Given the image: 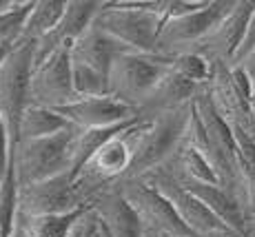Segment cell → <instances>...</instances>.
Returning a JSON list of instances; mask_svg holds the SVG:
<instances>
[{"label":"cell","instance_id":"31","mask_svg":"<svg viewBox=\"0 0 255 237\" xmlns=\"http://www.w3.org/2000/svg\"><path fill=\"white\" fill-rule=\"evenodd\" d=\"M255 49V11L251 13V18H249V24H247V33H244V38H242V44H240V49H238V53H235V58H233V62H231V67H238L240 62L244 60V58L249 56Z\"/></svg>","mask_w":255,"mask_h":237},{"label":"cell","instance_id":"19","mask_svg":"<svg viewBox=\"0 0 255 237\" xmlns=\"http://www.w3.org/2000/svg\"><path fill=\"white\" fill-rule=\"evenodd\" d=\"M180 184L198 197L231 233L247 237V215L227 189H222L220 184H204V182H180Z\"/></svg>","mask_w":255,"mask_h":237},{"label":"cell","instance_id":"37","mask_svg":"<svg viewBox=\"0 0 255 237\" xmlns=\"http://www.w3.org/2000/svg\"><path fill=\"white\" fill-rule=\"evenodd\" d=\"M207 237H240V235L231 233V231H218V233H211V235H207Z\"/></svg>","mask_w":255,"mask_h":237},{"label":"cell","instance_id":"10","mask_svg":"<svg viewBox=\"0 0 255 237\" xmlns=\"http://www.w3.org/2000/svg\"><path fill=\"white\" fill-rule=\"evenodd\" d=\"M20 215L40 217V215H65L73 211L87 209L85 200L78 195L73 177L69 173L51 177V180L24 184L18 191Z\"/></svg>","mask_w":255,"mask_h":237},{"label":"cell","instance_id":"36","mask_svg":"<svg viewBox=\"0 0 255 237\" xmlns=\"http://www.w3.org/2000/svg\"><path fill=\"white\" fill-rule=\"evenodd\" d=\"M9 53H11V49H7V47H0V67L4 65V60L9 58Z\"/></svg>","mask_w":255,"mask_h":237},{"label":"cell","instance_id":"5","mask_svg":"<svg viewBox=\"0 0 255 237\" xmlns=\"http://www.w3.org/2000/svg\"><path fill=\"white\" fill-rule=\"evenodd\" d=\"M171 67V58L162 53L125 51L114 60L109 71V93L122 105L138 109L151 93L155 82Z\"/></svg>","mask_w":255,"mask_h":237},{"label":"cell","instance_id":"32","mask_svg":"<svg viewBox=\"0 0 255 237\" xmlns=\"http://www.w3.org/2000/svg\"><path fill=\"white\" fill-rule=\"evenodd\" d=\"M9 160H11V140H9L7 126H4L2 118H0V180L9 169Z\"/></svg>","mask_w":255,"mask_h":237},{"label":"cell","instance_id":"17","mask_svg":"<svg viewBox=\"0 0 255 237\" xmlns=\"http://www.w3.org/2000/svg\"><path fill=\"white\" fill-rule=\"evenodd\" d=\"M200 89L202 87L184 80L182 76H178V73L169 67L164 76L151 89V93L144 98L142 107L138 109V116L142 120H149V118L160 116V113H169V111H175V109L189 107L191 102L195 100Z\"/></svg>","mask_w":255,"mask_h":237},{"label":"cell","instance_id":"20","mask_svg":"<svg viewBox=\"0 0 255 237\" xmlns=\"http://www.w3.org/2000/svg\"><path fill=\"white\" fill-rule=\"evenodd\" d=\"M65 9L67 0H36L24 24L20 44H38L45 36H49L65 16Z\"/></svg>","mask_w":255,"mask_h":237},{"label":"cell","instance_id":"9","mask_svg":"<svg viewBox=\"0 0 255 237\" xmlns=\"http://www.w3.org/2000/svg\"><path fill=\"white\" fill-rule=\"evenodd\" d=\"M118 191L127 200V204L138 215L142 231L151 233H169V235H182V237H195L189 229L182 224L166 197L160 193L155 186H151L146 180H129L118 184Z\"/></svg>","mask_w":255,"mask_h":237},{"label":"cell","instance_id":"27","mask_svg":"<svg viewBox=\"0 0 255 237\" xmlns=\"http://www.w3.org/2000/svg\"><path fill=\"white\" fill-rule=\"evenodd\" d=\"M71 78H73V91L78 98H102L109 93V76L89 69L85 65L71 62Z\"/></svg>","mask_w":255,"mask_h":237},{"label":"cell","instance_id":"6","mask_svg":"<svg viewBox=\"0 0 255 237\" xmlns=\"http://www.w3.org/2000/svg\"><path fill=\"white\" fill-rule=\"evenodd\" d=\"M33 69V44H18L0 67V118L7 126L11 151L18 144L20 118L27 109L29 76Z\"/></svg>","mask_w":255,"mask_h":237},{"label":"cell","instance_id":"15","mask_svg":"<svg viewBox=\"0 0 255 237\" xmlns=\"http://www.w3.org/2000/svg\"><path fill=\"white\" fill-rule=\"evenodd\" d=\"M207 91L211 96L215 111L231 129H242L247 133H255V116L249 100L235 89L231 80V67L227 62H213V76H211Z\"/></svg>","mask_w":255,"mask_h":237},{"label":"cell","instance_id":"42","mask_svg":"<svg viewBox=\"0 0 255 237\" xmlns=\"http://www.w3.org/2000/svg\"><path fill=\"white\" fill-rule=\"evenodd\" d=\"M71 237H76V231H73V235H71Z\"/></svg>","mask_w":255,"mask_h":237},{"label":"cell","instance_id":"23","mask_svg":"<svg viewBox=\"0 0 255 237\" xmlns=\"http://www.w3.org/2000/svg\"><path fill=\"white\" fill-rule=\"evenodd\" d=\"M82 213H85V209L65 215H40V217H29L18 213V222L24 226L29 237H71Z\"/></svg>","mask_w":255,"mask_h":237},{"label":"cell","instance_id":"26","mask_svg":"<svg viewBox=\"0 0 255 237\" xmlns=\"http://www.w3.org/2000/svg\"><path fill=\"white\" fill-rule=\"evenodd\" d=\"M171 69H173L178 76H182L184 80L193 82L198 87L209 85L211 76H213V62H209L204 56L193 51L178 53V56L171 58Z\"/></svg>","mask_w":255,"mask_h":237},{"label":"cell","instance_id":"22","mask_svg":"<svg viewBox=\"0 0 255 237\" xmlns=\"http://www.w3.org/2000/svg\"><path fill=\"white\" fill-rule=\"evenodd\" d=\"M125 126L127 124L111 126V129H76V133H73V137H71V146H69L71 177H76L82 166L93 157V153L100 149L107 140H111L120 129H125Z\"/></svg>","mask_w":255,"mask_h":237},{"label":"cell","instance_id":"4","mask_svg":"<svg viewBox=\"0 0 255 237\" xmlns=\"http://www.w3.org/2000/svg\"><path fill=\"white\" fill-rule=\"evenodd\" d=\"M191 109H193V102L189 107L160 113V116H153L146 120V126L140 135L138 146H135L133 166H131V173L125 182L140 180V177L149 175L151 171L160 169L178 151V146L182 144Z\"/></svg>","mask_w":255,"mask_h":237},{"label":"cell","instance_id":"38","mask_svg":"<svg viewBox=\"0 0 255 237\" xmlns=\"http://www.w3.org/2000/svg\"><path fill=\"white\" fill-rule=\"evenodd\" d=\"M247 237H255V220H251L247 224Z\"/></svg>","mask_w":255,"mask_h":237},{"label":"cell","instance_id":"11","mask_svg":"<svg viewBox=\"0 0 255 237\" xmlns=\"http://www.w3.org/2000/svg\"><path fill=\"white\" fill-rule=\"evenodd\" d=\"M140 180H146L151 186H155V189L166 197L171 209L178 213L182 224L195 237H207L211 233H218V231H229L189 189H184L175 177H171L169 173H164L162 169L151 171L149 175L140 177Z\"/></svg>","mask_w":255,"mask_h":237},{"label":"cell","instance_id":"34","mask_svg":"<svg viewBox=\"0 0 255 237\" xmlns=\"http://www.w3.org/2000/svg\"><path fill=\"white\" fill-rule=\"evenodd\" d=\"M9 237H29V233L24 231V226L20 224V222L16 220V226H13V231L9 233Z\"/></svg>","mask_w":255,"mask_h":237},{"label":"cell","instance_id":"30","mask_svg":"<svg viewBox=\"0 0 255 237\" xmlns=\"http://www.w3.org/2000/svg\"><path fill=\"white\" fill-rule=\"evenodd\" d=\"M76 237H107L105 229L100 226L98 217L93 215V211L87 206L82 217L78 220V226H76Z\"/></svg>","mask_w":255,"mask_h":237},{"label":"cell","instance_id":"35","mask_svg":"<svg viewBox=\"0 0 255 237\" xmlns=\"http://www.w3.org/2000/svg\"><path fill=\"white\" fill-rule=\"evenodd\" d=\"M142 237H182V235H169V233H151V231H142Z\"/></svg>","mask_w":255,"mask_h":237},{"label":"cell","instance_id":"14","mask_svg":"<svg viewBox=\"0 0 255 237\" xmlns=\"http://www.w3.org/2000/svg\"><path fill=\"white\" fill-rule=\"evenodd\" d=\"M62 118L76 129H111L138 120V111L111 96L102 98H78L71 105L58 109Z\"/></svg>","mask_w":255,"mask_h":237},{"label":"cell","instance_id":"41","mask_svg":"<svg viewBox=\"0 0 255 237\" xmlns=\"http://www.w3.org/2000/svg\"><path fill=\"white\" fill-rule=\"evenodd\" d=\"M0 237H2V229H0Z\"/></svg>","mask_w":255,"mask_h":237},{"label":"cell","instance_id":"2","mask_svg":"<svg viewBox=\"0 0 255 237\" xmlns=\"http://www.w3.org/2000/svg\"><path fill=\"white\" fill-rule=\"evenodd\" d=\"M158 2L160 0H105L93 24L129 51L158 53L160 29L164 24Z\"/></svg>","mask_w":255,"mask_h":237},{"label":"cell","instance_id":"16","mask_svg":"<svg viewBox=\"0 0 255 237\" xmlns=\"http://www.w3.org/2000/svg\"><path fill=\"white\" fill-rule=\"evenodd\" d=\"M89 209L98 217L107 237H142V224L118 186L98 193L89 202Z\"/></svg>","mask_w":255,"mask_h":237},{"label":"cell","instance_id":"24","mask_svg":"<svg viewBox=\"0 0 255 237\" xmlns=\"http://www.w3.org/2000/svg\"><path fill=\"white\" fill-rule=\"evenodd\" d=\"M36 0H9L0 11V47L13 49L20 44L24 24Z\"/></svg>","mask_w":255,"mask_h":237},{"label":"cell","instance_id":"25","mask_svg":"<svg viewBox=\"0 0 255 237\" xmlns=\"http://www.w3.org/2000/svg\"><path fill=\"white\" fill-rule=\"evenodd\" d=\"M18 191H20V186H18L16 173H13V166L9 164L4 177L0 180V229H2V237H9V233L16 226L18 213H20Z\"/></svg>","mask_w":255,"mask_h":237},{"label":"cell","instance_id":"7","mask_svg":"<svg viewBox=\"0 0 255 237\" xmlns=\"http://www.w3.org/2000/svg\"><path fill=\"white\" fill-rule=\"evenodd\" d=\"M233 4L235 0H207V4L198 11L166 20L160 29L158 53L173 58L178 53L193 51L213 31L215 24L231 11Z\"/></svg>","mask_w":255,"mask_h":237},{"label":"cell","instance_id":"8","mask_svg":"<svg viewBox=\"0 0 255 237\" xmlns=\"http://www.w3.org/2000/svg\"><path fill=\"white\" fill-rule=\"evenodd\" d=\"M78 96L73 91L71 78V53L69 49L51 53L47 60L31 69L27 91V107H45L58 109L76 102Z\"/></svg>","mask_w":255,"mask_h":237},{"label":"cell","instance_id":"33","mask_svg":"<svg viewBox=\"0 0 255 237\" xmlns=\"http://www.w3.org/2000/svg\"><path fill=\"white\" fill-rule=\"evenodd\" d=\"M238 67H242L244 69V71H247L249 73V76H251L253 78V80H255V49H253V51L251 53H249V56L247 58H244V60L242 62H240V65Z\"/></svg>","mask_w":255,"mask_h":237},{"label":"cell","instance_id":"29","mask_svg":"<svg viewBox=\"0 0 255 237\" xmlns=\"http://www.w3.org/2000/svg\"><path fill=\"white\" fill-rule=\"evenodd\" d=\"M231 131L235 137V144H238L242 169L255 171V137H253V133H247L242 129H231Z\"/></svg>","mask_w":255,"mask_h":237},{"label":"cell","instance_id":"39","mask_svg":"<svg viewBox=\"0 0 255 237\" xmlns=\"http://www.w3.org/2000/svg\"><path fill=\"white\" fill-rule=\"evenodd\" d=\"M251 111L255 116V80H253V91H251Z\"/></svg>","mask_w":255,"mask_h":237},{"label":"cell","instance_id":"12","mask_svg":"<svg viewBox=\"0 0 255 237\" xmlns=\"http://www.w3.org/2000/svg\"><path fill=\"white\" fill-rule=\"evenodd\" d=\"M253 11H255V0H235L233 9L215 24V29L193 49V53L204 56L209 62H227V65H231L240 44H242L249 18H251Z\"/></svg>","mask_w":255,"mask_h":237},{"label":"cell","instance_id":"18","mask_svg":"<svg viewBox=\"0 0 255 237\" xmlns=\"http://www.w3.org/2000/svg\"><path fill=\"white\" fill-rule=\"evenodd\" d=\"M125 51H129V49L122 47V44L118 40H114L111 36H107V33L102 31V29H98L96 24H91L69 49L71 62L96 69V71L105 73V76H109L114 60Z\"/></svg>","mask_w":255,"mask_h":237},{"label":"cell","instance_id":"21","mask_svg":"<svg viewBox=\"0 0 255 237\" xmlns=\"http://www.w3.org/2000/svg\"><path fill=\"white\" fill-rule=\"evenodd\" d=\"M71 126L65 118L53 109L45 107H27L20 118V129H18V142L20 140H40L51 137L56 133Z\"/></svg>","mask_w":255,"mask_h":237},{"label":"cell","instance_id":"28","mask_svg":"<svg viewBox=\"0 0 255 237\" xmlns=\"http://www.w3.org/2000/svg\"><path fill=\"white\" fill-rule=\"evenodd\" d=\"M238 202L242 206L247 222L255 220V171L242 169V180H240V195Z\"/></svg>","mask_w":255,"mask_h":237},{"label":"cell","instance_id":"40","mask_svg":"<svg viewBox=\"0 0 255 237\" xmlns=\"http://www.w3.org/2000/svg\"><path fill=\"white\" fill-rule=\"evenodd\" d=\"M7 2H9V0H0V11H2V9L7 7Z\"/></svg>","mask_w":255,"mask_h":237},{"label":"cell","instance_id":"1","mask_svg":"<svg viewBox=\"0 0 255 237\" xmlns=\"http://www.w3.org/2000/svg\"><path fill=\"white\" fill-rule=\"evenodd\" d=\"M144 126L146 120L138 118L135 122L120 129L111 140H107L93 153L91 160L73 177L76 191L85 200V204H89L98 193L114 189L129 177L135 157V146H138Z\"/></svg>","mask_w":255,"mask_h":237},{"label":"cell","instance_id":"3","mask_svg":"<svg viewBox=\"0 0 255 237\" xmlns=\"http://www.w3.org/2000/svg\"><path fill=\"white\" fill-rule=\"evenodd\" d=\"M73 133H76V126H67L65 131L51 137L18 142L16 149L11 151V160H9L13 173H16L18 186L51 180V177L65 175V173L71 175L69 146Z\"/></svg>","mask_w":255,"mask_h":237},{"label":"cell","instance_id":"43","mask_svg":"<svg viewBox=\"0 0 255 237\" xmlns=\"http://www.w3.org/2000/svg\"><path fill=\"white\" fill-rule=\"evenodd\" d=\"M253 137H255V133H253Z\"/></svg>","mask_w":255,"mask_h":237},{"label":"cell","instance_id":"13","mask_svg":"<svg viewBox=\"0 0 255 237\" xmlns=\"http://www.w3.org/2000/svg\"><path fill=\"white\" fill-rule=\"evenodd\" d=\"M102 2L105 0H67L65 16L60 18L56 29L38 44H33V67L60 49H71L73 42L93 24L102 9Z\"/></svg>","mask_w":255,"mask_h":237}]
</instances>
